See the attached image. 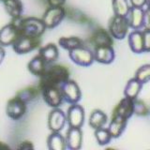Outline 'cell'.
Listing matches in <instances>:
<instances>
[{"instance_id": "cell-1", "label": "cell", "mask_w": 150, "mask_h": 150, "mask_svg": "<svg viewBox=\"0 0 150 150\" xmlns=\"http://www.w3.org/2000/svg\"><path fill=\"white\" fill-rule=\"evenodd\" d=\"M69 79V69L62 65H52L47 68L46 71L40 77V89L49 86H59Z\"/></svg>"}, {"instance_id": "cell-2", "label": "cell", "mask_w": 150, "mask_h": 150, "mask_svg": "<svg viewBox=\"0 0 150 150\" xmlns=\"http://www.w3.org/2000/svg\"><path fill=\"white\" fill-rule=\"evenodd\" d=\"M46 29L42 19L37 17L22 18L20 23V32L21 35L23 36L40 38Z\"/></svg>"}, {"instance_id": "cell-3", "label": "cell", "mask_w": 150, "mask_h": 150, "mask_svg": "<svg viewBox=\"0 0 150 150\" xmlns=\"http://www.w3.org/2000/svg\"><path fill=\"white\" fill-rule=\"evenodd\" d=\"M22 21V16L19 18L11 19V22L3 26L0 29V45L9 46L12 45L17 39L21 36L20 32V23Z\"/></svg>"}, {"instance_id": "cell-4", "label": "cell", "mask_w": 150, "mask_h": 150, "mask_svg": "<svg viewBox=\"0 0 150 150\" xmlns=\"http://www.w3.org/2000/svg\"><path fill=\"white\" fill-rule=\"evenodd\" d=\"M69 56L73 63L81 67H89L95 61L94 53L84 46H80L69 51Z\"/></svg>"}, {"instance_id": "cell-5", "label": "cell", "mask_w": 150, "mask_h": 150, "mask_svg": "<svg viewBox=\"0 0 150 150\" xmlns=\"http://www.w3.org/2000/svg\"><path fill=\"white\" fill-rule=\"evenodd\" d=\"M129 25L128 19L125 16L115 15L109 23V33L115 40H123L128 34Z\"/></svg>"}, {"instance_id": "cell-6", "label": "cell", "mask_w": 150, "mask_h": 150, "mask_svg": "<svg viewBox=\"0 0 150 150\" xmlns=\"http://www.w3.org/2000/svg\"><path fill=\"white\" fill-rule=\"evenodd\" d=\"M59 88L63 95L64 100H66L68 103L74 104V103H78L81 100V89H80L77 83L73 81V80H67L66 82L60 84Z\"/></svg>"}, {"instance_id": "cell-7", "label": "cell", "mask_w": 150, "mask_h": 150, "mask_svg": "<svg viewBox=\"0 0 150 150\" xmlns=\"http://www.w3.org/2000/svg\"><path fill=\"white\" fill-rule=\"evenodd\" d=\"M40 45V38L28 37L21 35L17 40L12 44L13 50L18 54H23L30 53L35 49L39 48Z\"/></svg>"}, {"instance_id": "cell-8", "label": "cell", "mask_w": 150, "mask_h": 150, "mask_svg": "<svg viewBox=\"0 0 150 150\" xmlns=\"http://www.w3.org/2000/svg\"><path fill=\"white\" fill-rule=\"evenodd\" d=\"M66 16V11L61 7H50L49 8L46 9L43 16H42V21H43L46 28L52 29V28L56 27L60 23L64 20Z\"/></svg>"}, {"instance_id": "cell-9", "label": "cell", "mask_w": 150, "mask_h": 150, "mask_svg": "<svg viewBox=\"0 0 150 150\" xmlns=\"http://www.w3.org/2000/svg\"><path fill=\"white\" fill-rule=\"evenodd\" d=\"M44 101L52 108L59 107L64 100L63 95L61 93L59 86H49L40 89Z\"/></svg>"}, {"instance_id": "cell-10", "label": "cell", "mask_w": 150, "mask_h": 150, "mask_svg": "<svg viewBox=\"0 0 150 150\" xmlns=\"http://www.w3.org/2000/svg\"><path fill=\"white\" fill-rule=\"evenodd\" d=\"M26 112V103L18 97L11 98L7 103V115L12 120H19L25 115Z\"/></svg>"}, {"instance_id": "cell-11", "label": "cell", "mask_w": 150, "mask_h": 150, "mask_svg": "<svg viewBox=\"0 0 150 150\" xmlns=\"http://www.w3.org/2000/svg\"><path fill=\"white\" fill-rule=\"evenodd\" d=\"M67 121L69 127L82 128L84 123V110L78 103L71 104L67 112Z\"/></svg>"}, {"instance_id": "cell-12", "label": "cell", "mask_w": 150, "mask_h": 150, "mask_svg": "<svg viewBox=\"0 0 150 150\" xmlns=\"http://www.w3.org/2000/svg\"><path fill=\"white\" fill-rule=\"evenodd\" d=\"M67 122V115L59 108H54L48 116V127L52 131L59 132L62 130Z\"/></svg>"}, {"instance_id": "cell-13", "label": "cell", "mask_w": 150, "mask_h": 150, "mask_svg": "<svg viewBox=\"0 0 150 150\" xmlns=\"http://www.w3.org/2000/svg\"><path fill=\"white\" fill-rule=\"evenodd\" d=\"M129 27L132 30H141L144 27V9L143 8H137L131 6L127 14Z\"/></svg>"}, {"instance_id": "cell-14", "label": "cell", "mask_w": 150, "mask_h": 150, "mask_svg": "<svg viewBox=\"0 0 150 150\" xmlns=\"http://www.w3.org/2000/svg\"><path fill=\"white\" fill-rule=\"evenodd\" d=\"M94 59L101 64H111L115 58V50L112 46H98L94 50Z\"/></svg>"}, {"instance_id": "cell-15", "label": "cell", "mask_w": 150, "mask_h": 150, "mask_svg": "<svg viewBox=\"0 0 150 150\" xmlns=\"http://www.w3.org/2000/svg\"><path fill=\"white\" fill-rule=\"evenodd\" d=\"M83 143V132L81 128H73L69 127L66 136V144L67 147L71 150H78L82 147Z\"/></svg>"}, {"instance_id": "cell-16", "label": "cell", "mask_w": 150, "mask_h": 150, "mask_svg": "<svg viewBox=\"0 0 150 150\" xmlns=\"http://www.w3.org/2000/svg\"><path fill=\"white\" fill-rule=\"evenodd\" d=\"M133 114H135L134 100L125 97L119 101L118 105L115 108L114 115H120L127 119H129L133 115Z\"/></svg>"}, {"instance_id": "cell-17", "label": "cell", "mask_w": 150, "mask_h": 150, "mask_svg": "<svg viewBox=\"0 0 150 150\" xmlns=\"http://www.w3.org/2000/svg\"><path fill=\"white\" fill-rule=\"evenodd\" d=\"M128 119L120 115H114L108 127V130L110 131L112 138H119L123 134L127 128Z\"/></svg>"}, {"instance_id": "cell-18", "label": "cell", "mask_w": 150, "mask_h": 150, "mask_svg": "<svg viewBox=\"0 0 150 150\" xmlns=\"http://www.w3.org/2000/svg\"><path fill=\"white\" fill-rule=\"evenodd\" d=\"M129 45L130 50L135 54L144 53V37L143 31L133 30L129 35Z\"/></svg>"}, {"instance_id": "cell-19", "label": "cell", "mask_w": 150, "mask_h": 150, "mask_svg": "<svg viewBox=\"0 0 150 150\" xmlns=\"http://www.w3.org/2000/svg\"><path fill=\"white\" fill-rule=\"evenodd\" d=\"M39 54L44 59L47 64H52L57 60L59 56V51L57 46L54 43H49L43 47H40Z\"/></svg>"}, {"instance_id": "cell-20", "label": "cell", "mask_w": 150, "mask_h": 150, "mask_svg": "<svg viewBox=\"0 0 150 150\" xmlns=\"http://www.w3.org/2000/svg\"><path fill=\"white\" fill-rule=\"evenodd\" d=\"M47 64L44 59L41 57L40 54L36 55L34 58L29 61L27 65L28 70L35 76L40 77L47 69Z\"/></svg>"}, {"instance_id": "cell-21", "label": "cell", "mask_w": 150, "mask_h": 150, "mask_svg": "<svg viewBox=\"0 0 150 150\" xmlns=\"http://www.w3.org/2000/svg\"><path fill=\"white\" fill-rule=\"evenodd\" d=\"M144 84L142 83H140L138 80H136L135 78H132L129 80V82L127 83L125 89H124V95L126 98H129L130 100H136L138 98L139 94L143 88Z\"/></svg>"}, {"instance_id": "cell-22", "label": "cell", "mask_w": 150, "mask_h": 150, "mask_svg": "<svg viewBox=\"0 0 150 150\" xmlns=\"http://www.w3.org/2000/svg\"><path fill=\"white\" fill-rule=\"evenodd\" d=\"M47 145L50 150H64L67 147L66 138L57 131H52L47 139Z\"/></svg>"}, {"instance_id": "cell-23", "label": "cell", "mask_w": 150, "mask_h": 150, "mask_svg": "<svg viewBox=\"0 0 150 150\" xmlns=\"http://www.w3.org/2000/svg\"><path fill=\"white\" fill-rule=\"evenodd\" d=\"M3 4L6 11L11 19L19 18L23 13V3L21 0H3Z\"/></svg>"}, {"instance_id": "cell-24", "label": "cell", "mask_w": 150, "mask_h": 150, "mask_svg": "<svg viewBox=\"0 0 150 150\" xmlns=\"http://www.w3.org/2000/svg\"><path fill=\"white\" fill-rule=\"evenodd\" d=\"M107 120L108 117L104 112L98 109L94 110L89 117V126L94 129H100L104 127V125L107 123Z\"/></svg>"}, {"instance_id": "cell-25", "label": "cell", "mask_w": 150, "mask_h": 150, "mask_svg": "<svg viewBox=\"0 0 150 150\" xmlns=\"http://www.w3.org/2000/svg\"><path fill=\"white\" fill-rule=\"evenodd\" d=\"M92 42L95 44V47L98 46H112V40L111 34L104 29L97 30L92 36Z\"/></svg>"}, {"instance_id": "cell-26", "label": "cell", "mask_w": 150, "mask_h": 150, "mask_svg": "<svg viewBox=\"0 0 150 150\" xmlns=\"http://www.w3.org/2000/svg\"><path fill=\"white\" fill-rule=\"evenodd\" d=\"M40 92V89L39 86H27L25 88H23L20 91H18L16 94V97L21 98V100L23 101H25V103H27V102H30L32 100H36L38 96H39Z\"/></svg>"}, {"instance_id": "cell-27", "label": "cell", "mask_w": 150, "mask_h": 150, "mask_svg": "<svg viewBox=\"0 0 150 150\" xmlns=\"http://www.w3.org/2000/svg\"><path fill=\"white\" fill-rule=\"evenodd\" d=\"M58 44L63 49L70 51L80 46H83V41L78 37H62L58 40Z\"/></svg>"}, {"instance_id": "cell-28", "label": "cell", "mask_w": 150, "mask_h": 150, "mask_svg": "<svg viewBox=\"0 0 150 150\" xmlns=\"http://www.w3.org/2000/svg\"><path fill=\"white\" fill-rule=\"evenodd\" d=\"M129 8L128 0H112V9L115 15L126 17Z\"/></svg>"}, {"instance_id": "cell-29", "label": "cell", "mask_w": 150, "mask_h": 150, "mask_svg": "<svg viewBox=\"0 0 150 150\" xmlns=\"http://www.w3.org/2000/svg\"><path fill=\"white\" fill-rule=\"evenodd\" d=\"M136 80H138L140 83L143 84L147 83L150 82V64H145L141 66V67L136 70L135 77Z\"/></svg>"}, {"instance_id": "cell-30", "label": "cell", "mask_w": 150, "mask_h": 150, "mask_svg": "<svg viewBox=\"0 0 150 150\" xmlns=\"http://www.w3.org/2000/svg\"><path fill=\"white\" fill-rule=\"evenodd\" d=\"M95 138L100 145H106L111 142L112 137L108 129H104L102 127L95 129Z\"/></svg>"}, {"instance_id": "cell-31", "label": "cell", "mask_w": 150, "mask_h": 150, "mask_svg": "<svg viewBox=\"0 0 150 150\" xmlns=\"http://www.w3.org/2000/svg\"><path fill=\"white\" fill-rule=\"evenodd\" d=\"M144 37V53H149L150 52V29H145L143 31Z\"/></svg>"}, {"instance_id": "cell-32", "label": "cell", "mask_w": 150, "mask_h": 150, "mask_svg": "<svg viewBox=\"0 0 150 150\" xmlns=\"http://www.w3.org/2000/svg\"><path fill=\"white\" fill-rule=\"evenodd\" d=\"M144 27L150 29V8L144 9Z\"/></svg>"}, {"instance_id": "cell-33", "label": "cell", "mask_w": 150, "mask_h": 150, "mask_svg": "<svg viewBox=\"0 0 150 150\" xmlns=\"http://www.w3.org/2000/svg\"><path fill=\"white\" fill-rule=\"evenodd\" d=\"M50 7H61L66 3V0H47Z\"/></svg>"}, {"instance_id": "cell-34", "label": "cell", "mask_w": 150, "mask_h": 150, "mask_svg": "<svg viewBox=\"0 0 150 150\" xmlns=\"http://www.w3.org/2000/svg\"><path fill=\"white\" fill-rule=\"evenodd\" d=\"M19 149H32L34 148V145H33V144L31 142H29V141H23V142H22L20 144V145L18 146Z\"/></svg>"}, {"instance_id": "cell-35", "label": "cell", "mask_w": 150, "mask_h": 150, "mask_svg": "<svg viewBox=\"0 0 150 150\" xmlns=\"http://www.w3.org/2000/svg\"><path fill=\"white\" fill-rule=\"evenodd\" d=\"M146 0H130L131 6L137 7V8H144L145 6Z\"/></svg>"}, {"instance_id": "cell-36", "label": "cell", "mask_w": 150, "mask_h": 150, "mask_svg": "<svg viewBox=\"0 0 150 150\" xmlns=\"http://www.w3.org/2000/svg\"><path fill=\"white\" fill-rule=\"evenodd\" d=\"M4 57H5V50L3 48V46L0 45V64L3 62Z\"/></svg>"}, {"instance_id": "cell-37", "label": "cell", "mask_w": 150, "mask_h": 150, "mask_svg": "<svg viewBox=\"0 0 150 150\" xmlns=\"http://www.w3.org/2000/svg\"><path fill=\"white\" fill-rule=\"evenodd\" d=\"M0 149H11L9 145H8L6 143L0 142Z\"/></svg>"}, {"instance_id": "cell-38", "label": "cell", "mask_w": 150, "mask_h": 150, "mask_svg": "<svg viewBox=\"0 0 150 150\" xmlns=\"http://www.w3.org/2000/svg\"><path fill=\"white\" fill-rule=\"evenodd\" d=\"M145 6L147 8H150V0H146V2H145Z\"/></svg>"}]
</instances>
